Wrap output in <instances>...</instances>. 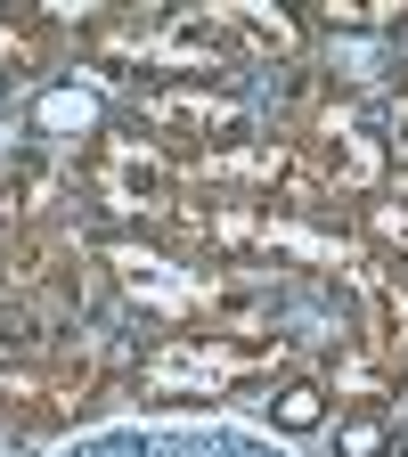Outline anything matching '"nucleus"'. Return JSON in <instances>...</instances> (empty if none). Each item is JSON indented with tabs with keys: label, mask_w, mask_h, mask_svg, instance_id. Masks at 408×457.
Masks as SVG:
<instances>
[{
	"label": "nucleus",
	"mask_w": 408,
	"mask_h": 457,
	"mask_svg": "<svg viewBox=\"0 0 408 457\" xmlns=\"http://www.w3.org/2000/svg\"><path fill=\"white\" fill-rule=\"evenodd\" d=\"M82 49L114 74H155V82H212L246 66V49L229 41V25L204 9H98L82 17Z\"/></svg>",
	"instance_id": "f257e3e1"
},
{
	"label": "nucleus",
	"mask_w": 408,
	"mask_h": 457,
	"mask_svg": "<svg viewBox=\"0 0 408 457\" xmlns=\"http://www.w3.org/2000/svg\"><path fill=\"white\" fill-rule=\"evenodd\" d=\"M82 196L114 220V228H139V237H171L180 228V204H188V188H180V163H171L147 131H131V123H106L90 147H82Z\"/></svg>",
	"instance_id": "f03ea898"
},
{
	"label": "nucleus",
	"mask_w": 408,
	"mask_h": 457,
	"mask_svg": "<svg viewBox=\"0 0 408 457\" xmlns=\"http://www.w3.org/2000/svg\"><path fill=\"white\" fill-rule=\"evenodd\" d=\"M286 368V335H212V327H180L155 335L131 360V392L139 400H229L237 384Z\"/></svg>",
	"instance_id": "7ed1b4c3"
},
{
	"label": "nucleus",
	"mask_w": 408,
	"mask_h": 457,
	"mask_svg": "<svg viewBox=\"0 0 408 457\" xmlns=\"http://www.w3.org/2000/svg\"><path fill=\"white\" fill-rule=\"evenodd\" d=\"M295 147L319 163V180H327V196H335V204H368V196H384V188H392V139H384V123H376V114H368L352 90L311 98Z\"/></svg>",
	"instance_id": "20e7f679"
},
{
	"label": "nucleus",
	"mask_w": 408,
	"mask_h": 457,
	"mask_svg": "<svg viewBox=\"0 0 408 457\" xmlns=\"http://www.w3.org/2000/svg\"><path fill=\"white\" fill-rule=\"evenodd\" d=\"M131 131H147L171 163H196V155H212V147L254 139V106L229 90V82H221V90H212V82H147Z\"/></svg>",
	"instance_id": "39448f33"
},
{
	"label": "nucleus",
	"mask_w": 408,
	"mask_h": 457,
	"mask_svg": "<svg viewBox=\"0 0 408 457\" xmlns=\"http://www.w3.org/2000/svg\"><path fill=\"white\" fill-rule=\"evenodd\" d=\"M106 360L98 352H0V417L17 425H74L98 409Z\"/></svg>",
	"instance_id": "423d86ee"
},
{
	"label": "nucleus",
	"mask_w": 408,
	"mask_h": 457,
	"mask_svg": "<svg viewBox=\"0 0 408 457\" xmlns=\"http://www.w3.org/2000/svg\"><path fill=\"white\" fill-rule=\"evenodd\" d=\"M352 303H360V343L392 368V376H408V278L368 245V262L352 270Z\"/></svg>",
	"instance_id": "0eeeda50"
},
{
	"label": "nucleus",
	"mask_w": 408,
	"mask_h": 457,
	"mask_svg": "<svg viewBox=\"0 0 408 457\" xmlns=\"http://www.w3.org/2000/svg\"><path fill=\"white\" fill-rule=\"evenodd\" d=\"M319 384H327V400H352V409H392V400H400V376L368 352L360 335H343V343H335V360H327Z\"/></svg>",
	"instance_id": "6e6552de"
},
{
	"label": "nucleus",
	"mask_w": 408,
	"mask_h": 457,
	"mask_svg": "<svg viewBox=\"0 0 408 457\" xmlns=\"http://www.w3.org/2000/svg\"><path fill=\"white\" fill-rule=\"evenodd\" d=\"M212 17L229 25V41H237L246 57H295L311 33L295 9H254V0H212Z\"/></svg>",
	"instance_id": "1a4fd4ad"
},
{
	"label": "nucleus",
	"mask_w": 408,
	"mask_h": 457,
	"mask_svg": "<svg viewBox=\"0 0 408 457\" xmlns=\"http://www.w3.org/2000/svg\"><path fill=\"white\" fill-rule=\"evenodd\" d=\"M303 33H408V0H311Z\"/></svg>",
	"instance_id": "9d476101"
},
{
	"label": "nucleus",
	"mask_w": 408,
	"mask_h": 457,
	"mask_svg": "<svg viewBox=\"0 0 408 457\" xmlns=\"http://www.w3.org/2000/svg\"><path fill=\"white\" fill-rule=\"evenodd\" d=\"M49 49H57L49 9H0V74H41Z\"/></svg>",
	"instance_id": "9b49d317"
},
{
	"label": "nucleus",
	"mask_w": 408,
	"mask_h": 457,
	"mask_svg": "<svg viewBox=\"0 0 408 457\" xmlns=\"http://www.w3.org/2000/svg\"><path fill=\"white\" fill-rule=\"evenodd\" d=\"M49 212V171L33 163H0V237H25Z\"/></svg>",
	"instance_id": "f8f14e48"
},
{
	"label": "nucleus",
	"mask_w": 408,
	"mask_h": 457,
	"mask_svg": "<svg viewBox=\"0 0 408 457\" xmlns=\"http://www.w3.org/2000/svg\"><path fill=\"white\" fill-rule=\"evenodd\" d=\"M360 237H368V245L408 278V196H400V188H384V196L360 204Z\"/></svg>",
	"instance_id": "ddd939ff"
},
{
	"label": "nucleus",
	"mask_w": 408,
	"mask_h": 457,
	"mask_svg": "<svg viewBox=\"0 0 408 457\" xmlns=\"http://www.w3.org/2000/svg\"><path fill=\"white\" fill-rule=\"evenodd\" d=\"M327 409H335V400H327L319 376H286V384L270 392V425H278V433H319Z\"/></svg>",
	"instance_id": "4468645a"
},
{
	"label": "nucleus",
	"mask_w": 408,
	"mask_h": 457,
	"mask_svg": "<svg viewBox=\"0 0 408 457\" xmlns=\"http://www.w3.org/2000/svg\"><path fill=\"white\" fill-rule=\"evenodd\" d=\"M335 449H343V457H384V449H392L384 409H352V417H343V433H335Z\"/></svg>",
	"instance_id": "2eb2a0df"
},
{
	"label": "nucleus",
	"mask_w": 408,
	"mask_h": 457,
	"mask_svg": "<svg viewBox=\"0 0 408 457\" xmlns=\"http://www.w3.org/2000/svg\"><path fill=\"white\" fill-rule=\"evenodd\" d=\"M384 139H392V147L408 155V98H400V114H392V131H384Z\"/></svg>",
	"instance_id": "dca6fc26"
},
{
	"label": "nucleus",
	"mask_w": 408,
	"mask_h": 457,
	"mask_svg": "<svg viewBox=\"0 0 408 457\" xmlns=\"http://www.w3.org/2000/svg\"><path fill=\"white\" fill-rule=\"evenodd\" d=\"M17 245H25V237H0V278H9V270H17Z\"/></svg>",
	"instance_id": "f3484780"
}]
</instances>
